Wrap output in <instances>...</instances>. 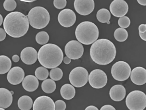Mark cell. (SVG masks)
Instances as JSON below:
<instances>
[{
	"instance_id": "cell-1",
	"label": "cell",
	"mask_w": 146,
	"mask_h": 110,
	"mask_svg": "<svg viewBox=\"0 0 146 110\" xmlns=\"http://www.w3.org/2000/svg\"><path fill=\"white\" fill-rule=\"evenodd\" d=\"M116 48L113 43L106 39H100L91 45L90 55L96 63L106 65L113 61L116 56Z\"/></svg>"
},
{
	"instance_id": "cell-2",
	"label": "cell",
	"mask_w": 146,
	"mask_h": 110,
	"mask_svg": "<svg viewBox=\"0 0 146 110\" xmlns=\"http://www.w3.org/2000/svg\"><path fill=\"white\" fill-rule=\"evenodd\" d=\"M5 31L13 38H20L27 33L29 23L27 16L19 11H14L7 15L3 22Z\"/></svg>"
},
{
	"instance_id": "cell-3",
	"label": "cell",
	"mask_w": 146,
	"mask_h": 110,
	"mask_svg": "<svg viewBox=\"0 0 146 110\" xmlns=\"http://www.w3.org/2000/svg\"><path fill=\"white\" fill-rule=\"evenodd\" d=\"M38 58L43 67L53 69L58 67L62 63L64 53L58 45L48 43L40 48L38 52Z\"/></svg>"
},
{
	"instance_id": "cell-4",
	"label": "cell",
	"mask_w": 146,
	"mask_h": 110,
	"mask_svg": "<svg viewBox=\"0 0 146 110\" xmlns=\"http://www.w3.org/2000/svg\"><path fill=\"white\" fill-rule=\"evenodd\" d=\"M75 34L79 42L86 45H89L97 41L99 36V31L95 23L85 21L80 23L77 26Z\"/></svg>"
},
{
	"instance_id": "cell-5",
	"label": "cell",
	"mask_w": 146,
	"mask_h": 110,
	"mask_svg": "<svg viewBox=\"0 0 146 110\" xmlns=\"http://www.w3.org/2000/svg\"><path fill=\"white\" fill-rule=\"evenodd\" d=\"M32 27L41 29L47 26L50 21V15L47 9L42 7H36L31 9L27 16Z\"/></svg>"
},
{
	"instance_id": "cell-6",
	"label": "cell",
	"mask_w": 146,
	"mask_h": 110,
	"mask_svg": "<svg viewBox=\"0 0 146 110\" xmlns=\"http://www.w3.org/2000/svg\"><path fill=\"white\" fill-rule=\"evenodd\" d=\"M125 103L130 110H143L146 107V95L139 90L132 91L126 98Z\"/></svg>"
},
{
	"instance_id": "cell-7",
	"label": "cell",
	"mask_w": 146,
	"mask_h": 110,
	"mask_svg": "<svg viewBox=\"0 0 146 110\" xmlns=\"http://www.w3.org/2000/svg\"><path fill=\"white\" fill-rule=\"evenodd\" d=\"M89 77L88 70L81 67L73 69L69 75V80L71 84L76 88H81L87 83Z\"/></svg>"
},
{
	"instance_id": "cell-8",
	"label": "cell",
	"mask_w": 146,
	"mask_h": 110,
	"mask_svg": "<svg viewBox=\"0 0 146 110\" xmlns=\"http://www.w3.org/2000/svg\"><path fill=\"white\" fill-rule=\"evenodd\" d=\"M131 72L130 65L124 61L116 62L112 66L111 69L112 76L114 79L123 82L128 79Z\"/></svg>"
},
{
	"instance_id": "cell-9",
	"label": "cell",
	"mask_w": 146,
	"mask_h": 110,
	"mask_svg": "<svg viewBox=\"0 0 146 110\" xmlns=\"http://www.w3.org/2000/svg\"><path fill=\"white\" fill-rule=\"evenodd\" d=\"M89 83L93 88L101 89L107 83V76L106 73L100 69H95L90 72L88 77Z\"/></svg>"
},
{
	"instance_id": "cell-10",
	"label": "cell",
	"mask_w": 146,
	"mask_h": 110,
	"mask_svg": "<svg viewBox=\"0 0 146 110\" xmlns=\"http://www.w3.org/2000/svg\"><path fill=\"white\" fill-rule=\"evenodd\" d=\"M64 51L66 56L72 60L81 58L84 52L83 45L76 40L68 41L65 46Z\"/></svg>"
},
{
	"instance_id": "cell-11",
	"label": "cell",
	"mask_w": 146,
	"mask_h": 110,
	"mask_svg": "<svg viewBox=\"0 0 146 110\" xmlns=\"http://www.w3.org/2000/svg\"><path fill=\"white\" fill-rule=\"evenodd\" d=\"M58 20L62 26L68 28L74 25L76 20V16L72 10L64 9L58 14Z\"/></svg>"
},
{
	"instance_id": "cell-12",
	"label": "cell",
	"mask_w": 146,
	"mask_h": 110,
	"mask_svg": "<svg viewBox=\"0 0 146 110\" xmlns=\"http://www.w3.org/2000/svg\"><path fill=\"white\" fill-rule=\"evenodd\" d=\"M93 0H75L74 7L78 13L82 16H87L92 13L95 8Z\"/></svg>"
},
{
	"instance_id": "cell-13",
	"label": "cell",
	"mask_w": 146,
	"mask_h": 110,
	"mask_svg": "<svg viewBox=\"0 0 146 110\" xmlns=\"http://www.w3.org/2000/svg\"><path fill=\"white\" fill-rule=\"evenodd\" d=\"M128 9V4L124 0H114L110 6L111 13L116 17L120 18L125 16Z\"/></svg>"
},
{
	"instance_id": "cell-14",
	"label": "cell",
	"mask_w": 146,
	"mask_h": 110,
	"mask_svg": "<svg viewBox=\"0 0 146 110\" xmlns=\"http://www.w3.org/2000/svg\"><path fill=\"white\" fill-rule=\"evenodd\" d=\"M33 106V110H55L54 101L50 97L46 96L38 97Z\"/></svg>"
},
{
	"instance_id": "cell-15",
	"label": "cell",
	"mask_w": 146,
	"mask_h": 110,
	"mask_svg": "<svg viewBox=\"0 0 146 110\" xmlns=\"http://www.w3.org/2000/svg\"><path fill=\"white\" fill-rule=\"evenodd\" d=\"M25 72L23 69L19 67H15L8 72L7 79L9 83L13 85H17L24 79Z\"/></svg>"
},
{
	"instance_id": "cell-16",
	"label": "cell",
	"mask_w": 146,
	"mask_h": 110,
	"mask_svg": "<svg viewBox=\"0 0 146 110\" xmlns=\"http://www.w3.org/2000/svg\"><path fill=\"white\" fill-rule=\"evenodd\" d=\"M21 59L25 64L32 65L37 60L38 52L32 47L25 48L21 52Z\"/></svg>"
},
{
	"instance_id": "cell-17",
	"label": "cell",
	"mask_w": 146,
	"mask_h": 110,
	"mask_svg": "<svg viewBox=\"0 0 146 110\" xmlns=\"http://www.w3.org/2000/svg\"><path fill=\"white\" fill-rule=\"evenodd\" d=\"M130 78L136 85H143L146 82V70L141 67H135L131 70Z\"/></svg>"
},
{
	"instance_id": "cell-18",
	"label": "cell",
	"mask_w": 146,
	"mask_h": 110,
	"mask_svg": "<svg viewBox=\"0 0 146 110\" xmlns=\"http://www.w3.org/2000/svg\"><path fill=\"white\" fill-rule=\"evenodd\" d=\"M110 96L114 101H120L124 99L126 95V90L124 86L121 85H115L110 90Z\"/></svg>"
},
{
	"instance_id": "cell-19",
	"label": "cell",
	"mask_w": 146,
	"mask_h": 110,
	"mask_svg": "<svg viewBox=\"0 0 146 110\" xmlns=\"http://www.w3.org/2000/svg\"><path fill=\"white\" fill-rule=\"evenodd\" d=\"M22 86L27 92H33L38 87V80L33 75H28L24 78L22 82Z\"/></svg>"
},
{
	"instance_id": "cell-20",
	"label": "cell",
	"mask_w": 146,
	"mask_h": 110,
	"mask_svg": "<svg viewBox=\"0 0 146 110\" xmlns=\"http://www.w3.org/2000/svg\"><path fill=\"white\" fill-rule=\"evenodd\" d=\"M13 94L10 91L4 88H0V108H8L13 102Z\"/></svg>"
},
{
	"instance_id": "cell-21",
	"label": "cell",
	"mask_w": 146,
	"mask_h": 110,
	"mask_svg": "<svg viewBox=\"0 0 146 110\" xmlns=\"http://www.w3.org/2000/svg\"><path fill=\"white\" fill-rule=\"evenodd\" d=\"M75 89L74 87L70 84H64L60 89L62 97L67 100L73 99L75 95Z\"/></svg>"
},
{
	"instance_id": "cell-22",
	"label": "cell",
	"mask_w": 146,
	"mask_h": 110,
	"mask_svg": "<svg viewBox=\"0 0 146 110\" xmlns=\"http://www.w3.org/2000/svg\"><path fill=\"white\" fill-rule=\"evenodd\" d=\"M17 104L21 110H30L33 106V101L28 96H23L18 99Z\"/></svg>"
},
{
	"instance_id": "cell-23",
	"label": "cell",
	"mask_w": 146,
	"mask_h": 110,
	"mask_svg": "<svg viewBox=\"0 0 146 110\" xmlns=\"http://www.w3.org/2000/svg\"><path fill=\"white\" fill-rule=\"evenodd\" d=\"M11 61L6 56H0V74H4L9 72L11 67Z\"/></svg>"
},
{
	"instance_id": "cell-24",
	"label": "cell",
	"mask_w": 146,
	"mask_h": 110,
	"mask_svg": "<svg viewBox=\"0 0 146 110\" xmlns=\"http://www.w3.org/2000/svg\"><path fill=\"white\" fill-rule=\"evenodd\" d=\"M96 17L99 22L102 23L110 24V20L111 18V13L106 8H102L97 11Z\"/></svg>"
},
{
	"instance_id": "cell-25",
	"label": "cell",
	"mask_w": 146,
	"mask_h": 110,
	"mask_svg": "<svg viewBox=\"0 0 146 110\" xmlns=\"http://www.w3.org/2000/svg\"><path fill=\"white\" fill-rule=\"evenodd\" d=\"M42 91L48 94L52 93L56 89L55 82L51 79H47L42 82L41 85Z\"/></svg>"
},
{
	"instance_id": "cell-26",
	"label": "cell",
	"mask_w": 146,
	"mask_h": 110,
	"mask_svg": "<svg viewBox=\"0 0 146 110\" xmlns=\"http://www.w3.org/2000/svg\"><path fill=\"white\" fill-rule=\"evenodd\" d=\"M114 38L119 42H124L128 37L127 31L125 29L118 28L114 32Z\"/></svg>"
},
{
	"instance_id": "cell-27",
	"label": "cell",
	"mask_w": 146,
	"mask_h": 110,
	"mask_svg": "<svg viewBox=\"0 0 146 110\" xmlns=\"http://www.w3.org/2000/svg\"><path fill=\"white\" fill-rule=\"evenodd\" d=\"M35 75L38 79L40 81H44L47 79L48 76L49 72L47 68L43 67H40L36 68L35 72Z\"/></svg>"
},
{
	"instance_id": "cell-28",
	"label": "cell",
	"mask_w": 146,
	"mask_h": 110,
	"mask_svg": "<svg viewBox=\"0 0 146 110\" xmlns=\"http://www.w3.org/2000/svg\"><path fill=\"white\" fill-rule=\"evenodd\" d=\"M49 40V36L47 32H40L36 36V41L39 44H47Z\"/></svg>"
},
{
	"instance_id": "cell-29",
	"label": "cell",
	"mask_w": 146,
	"mask_h": 110,
	"mask_svg": "<svg viewBox=\"0 0 146 110\" xmlns=\"http://www.w3.org/2000/svg\"><path fill=\"white\" fill-rule=\"evenodd\" d=\"M50 77L54 81H58L61 79L63 76V72L60 68H53L49 73Z\"/></svg>"
},
{
	"instance_id": "cell-30",
	"label": "cell",
	"mask_w": 146,
	"mask_h": 110,
	"mask_svg": "<svg viewBox=\"0 0 146 110\" xmlns=\"http://www.w3.org/2000/svg\"><path fill=\"white\" fill-rule=\"evenodd\" d=\"M3 7L7 11H12L16 9L17 3L14 0H6L4 2Z\"/></svg>"
},
{
	"instance_id": "cell-31",
	"label": "cell",
	"mask_w": 146,
	"mask_h": 110,
	"mask_svg": "<svg viewBox=\"0 0 146 110\" xmlns=\"http://www.w3.org/2000/svg\"><path fill=\"white\" fill-rule=\"evenodd\" d=\"M131 24V20L129 17L127 16H124L123 17H120L118 20V25L121 28H127L129 27Z\"/></svg>"
},
{
	"instance_id": "cell-32",
	"label": "cell",
	"mask_w": 146,
	"mask_h": 110,
	"mask_svg": "<svg viewBox=\"0 0 146 110\" xmlns=\"http://www.w3.org/2000/svg\"><path fill=\"white\" fill-rule=\"evenodd\" d=\"M54 104L55 110H65L66 109V103L63 100H57Z\"/></svg>"
},
{
	"instance_id": "cell-33",
	"label": "cell",
	"mask_w": 146,
	"mask_h": 110,
	"mask_svg": "<svg viewBox=\"0 0 146 110\" xmlns=\"http://www.w3.org/2000/svg\"><path fill=\"white\" fill-rule=\"evenodd\" d=\"M54 5L55 7L57 9H64L67 5V1L66 0H54Z\"/></svg>"
},
{
	"instance_id": "cell-34",
	"label": "cell",
	"mask_w": 146,
	"mask_h": 110,
	"mask_svg": "<svg viewBox=\"0 0 146 110\" xmlns=\"http://www.w3.org/2000/svg\"><path fill=\"white\" fill-rule=\"evenodd\" d=\"M6 32L3 29L0 28V41H3L6 38Z\"/></svg>"
},
{
	"instance_id": "cell-35",
	"label": "cell",
	"mask_w": 146,
	"mask_h": 110,
	"mask_svg": "<svg viewBox=\"0 0 146 110\" xmlns=\"http://www.w3.org/2000/svg\"><path fill=\"white\" fill-rule=\"evenodd\" d=\"M100 110H116L115 108L110 105H106L102 107Z\"/></svg>"
},
{
	"instance_id": "cell-36",
	"label": "cell",
	"mask_w": 146,
	"mask_h": 110,
	"mask_svg": "<svg viewBox=\"0 0 146 110\" xmlns=\"http://www.w3.org/2000/svg\"><path fill=\"white\" fill-rule=\"evenodd\" d=\"M138 30L139 32L141 33H144L146 32V24H141L138 27Z\"/></svg>"
},
{
	"instance_id": "cell-37",
	"label": "cell",
	"mask_w": 146,
	"mask_h": 110,
	"mask_svg": "<svg viewBox=\"0 0 146 110\" xmlns=\"http://www.w3.org/2000/svg\"><path fill=\"white\" fill-rule=\"evenodd\" d=\"M12 60L14 63H17L19 61L20 57L17 55H14L12 57Z\"/></svg>"
},
{
	"instance_id": "cell-38",
	"label": "cell",
	"mask_w": 146,
	"mask_h": 110,
	"mask_svg": "<svg viewBox=\"0 0 146 110\" xmlns=\"http://www.w3.org/2000/svg\"><path fill=\"white\" fill-rule=\"evenodd\" d=\"M63 61L65 64H69L71 63V59L68 57H65L63 59Z\"/></svg>"
},
{
	"instance_id": "cell-39",
	"label": "cell",
	"mask_w": 146,
	"mask_h": 110,
	"mask_svg": "<svg viewBox=\"0 0 146 110\" xmlns=\"http://www.w3.org/2000/svg\"><path fill=\"white\" fill-rule=\"evenodd\" d=\"M139 36L142 40L146 41V32L144 33H141L139 32Z\"/></svg>"
},
{
	"instance_id": "cell-40",
	"label": "cell",
	"mask_w": 146,
	"mask_h": 110,
	"mask_svg": "<svg viewBox=\"0 0 146 110\" xmlns=\"http://www.w3.org/2000/svg\"><path fill=\"white\" fill-rule=\"evenodd\" d=\"M84 110H99V109L95 106H90L87 107Z\"/></svg>"
},
{
	"instance_id": "cell-41",
	"label": "cell",
	"mask_w": 146,
	"mask_h": 110,
	"mask_svg": "<svg viewBox=\"0 0 146 110\" xmlns=\"http://www.w3.org/2000/svg\"><path fill=\"white\" fill-rule=\"evenodd\" d=\"M137 2L139 4H140L141 6H146V0H137Z\"/></svg>"
},
{
	"instance_id": "cell-42",
	"label": "cell",
	"mask_w": 146,
	"mask_h": 110,
	"mask_svg": "<svg viewBox=\"0 0 146 110\" xmlns=\"http://www.w3.org/2000/svg\"><path fill=\"white\" fill-rule=\"evenodd\" d=\"M3 17L1 16V14H0V26L2 25V23H3Z\"/></svg>"
},
{
	"instance_id": "cell-43",
	"label": "cell",
	"mask_w": 146,
	"mask_h": 110,
	"mask_svg": "<svg viewBox=\"0 0 146 110\" xmlns=\"http://www.w3.org/2000/svg\"><path fill=\"white\" fill-rule=\"evenodd\" d=\"M21 1L26 2H32L35 1V0H21Z\"/></svg>"
},
{
	"instance_id": "cell-44",
	"label": "cell",
	"mask_w": 146,
	"mask_h": 110,
	"mask_svg": "<svg viewBox=\"0 0 146 110\" xmlns=\"http://www.w3.org/2000/svg\"><path fill=\"white\" fill-rule=\"evenodd\" d=\"M0 110H5L4 109H3V108H0Z\"/></svg>"
}]
</instances>
